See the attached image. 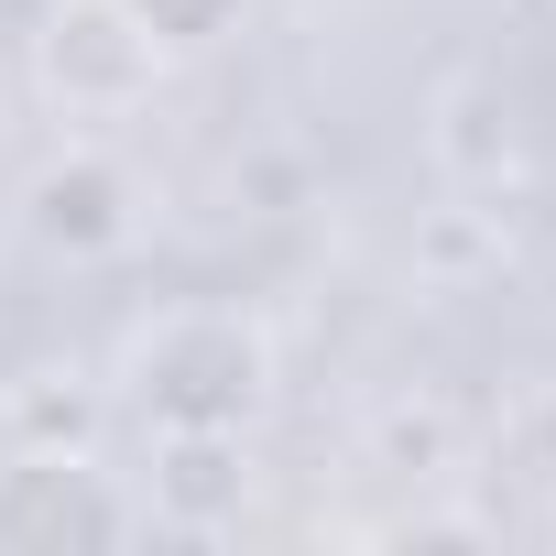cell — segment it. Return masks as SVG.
<instances>
[{
    "instance_id": "6da1fadb",
    "label": "cell",
    "mask_w": 556,
    "mask_h": 556,
    "mask_svg": "<svg viewBox=\"0 0 556 556\" xmlns=\"http://www.w3.org/2000/svg\"><path fill=\"white\" fill-rule=\"evenodd\" d=\"M131 393L153 426H218L240 437L262 415V339L240 317H164L131 350Z\"/></svg>"
},
{
    "instance_id": "7a4b0ae2",
    "label": "cell",
    "mask_w": 556,
    "mask_h": 556,
    "mask_svg": "<svg viewBox=\"0 0 556 556\" xmlns=\"http://www.w3.org/2000/svg\"><path fill=\"white\" fill-rule=\"evenodd\" d=\"M131 513L99 491L88 458H23L0 469V545H121Z\"/></svg>"
},
{
    "instance_id": "3957f363",
    "label": "cell",
    "mask_w": 556,
    "mask_h": 556,
    "mask_svg": "<svg viewBox=\"0 0 556 556\" xmlns=\"http://www.w3.org/2000/svg\"><path fill=\"white\" fill-rule=\"evenodd\" d=\"M131 229V186L99 164V153H77V164H55L45 186H34V240L45 251H110Z\"/></svg>"
},
{
    "instance_id": "277c9868",
    "label": "cell",
    "mask_w": 556,
    "mask_h": 556,
    "mask_svg": "<svg viewBox=\"0 0 556 556\" xmlns=\"http://www.w3.org/2000/svg\"><path fill=\"white\" fill-rule=\"evenodd\" d=\"M164 523H218L240 502V447L218 426H164V469H153Z\"/></svg>"
},
{
    "instance_id": "5b68a950",
    "label": "cell",
    "mask_w": 556,
    "mask_h": 556,
    "mask_svg": "<svg viewBox=\"0 0 556 556\" xmlns=\"http://www.w3.org/2000/svg\"><path fill=\"white\" fill-rule=\"evenodd\" d=\"M229 12H240V0H131V23H142L153 45H207Z\"/></svg>"
}]
</instances>
